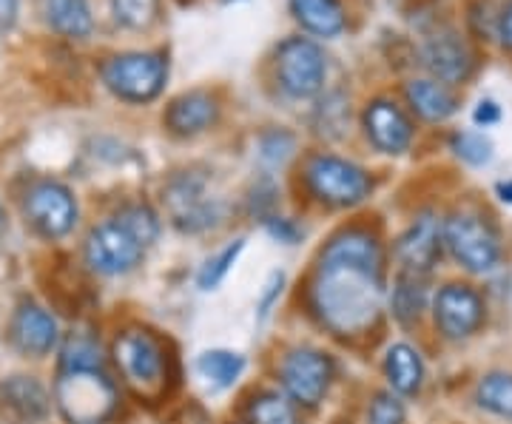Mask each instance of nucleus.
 I'll use <instances>...</instances> for the list:
<instances>
[{"label": "nucleus", "instance_id": "obj_1", "mask_svg": "<svg viewBox=\"0 0 512 424\" xmlns=\"http://www.w3.org/2000/svg\"><path fill=\"white\" fill-rule=\"evenodd\" d=\"M311 299L325 328L339 336L365 333L382 314V242L362 228L339 231L319 257Z\"/></svg>", "mask_w": 512, "mask_h": 424}, {"label": "nucleus", "instance_id": "obj_2", "mask_svg": "<svg viewBox=\"0 0 512 424\" xmlns=\"http://www.w3.org/2000/svg\"><path fill=\"white\" fill-rule=\"evenodd\" d=\"M55 399L69 424H106L117 410V388L103 368L60 370Z\"/></svg>", "mask_w": 512, "mask_h": 424}, {"label": "nucleus", "instance_id": "obj_3", "mask_svg": "<svg viewBox=\"0 0 512 424\" xmlns=\"http://www.w3.org/2000/svg\"><path fill=\"white\" fill-rule=\"evenodd\" d=\"M103 83L126 103L157 100L168 80V60L160 52H123L103 63Z\"/></svg>", "mask_w": 512, "mask_h": 424}, {"label": "nucleus", "instance_id": "obj_4", "mask_svg": "<svg viewBox=\"0 0 512 424\" xmlns=\"http://www.w3.org/2000/svg\"><path fill=\"white\" fill-rule=\"evenodd\" d=\"M305 183L319 203L333 208H353L365 203L373 191V180L365 168L333 154H316L308 160Z\"/></svg>", "mask_w": 512, "mask_h": 424}, {"label": "nucleus", "instance_id": "obj_5", "mask_svg": "<svg viewBox=\"0 0 512 424\" xmlns=\"http://www.w3.org/2000/svg\"><path fill=\"white\" fill-rule=\"evenodd\" d=\"M444 245L473 274H490L501 265V237L476 211H458L444 220Z\"/></svg>", "mask_w": 512, "mask_h": 424}, {"label": "nucleus", "instance_id": "obj_6", "mask_svg": "<svg viewBox=\"0 0 512 424\" xmlns=\"http://www.w3.org/2000/svg\"><path fill=\"white\" fill-rule=\"evenodd\" d=\"M325 77H328V60L311 37H288L276 49V80L282 92L293 100H308L322 92Z\"/></svg>", "mask_w": 512, "mask_h": 424}, {"label": "nucleus", "instance_id": "obj_7", "mask_svg": "<svg viewBox=\"0 0 512 424\" xmlns=\"http://www.w3.org/2000/svg\"><path fill=\"white\" fill-rule=\"evenodd\" d=\"M143 254H146V245L117 217L94 225L92 234L86 237V262L92 271L103 277H120V274L134 271Z\"/></svg>", "mask_w": 512, "mask_h": 424}, {"label": "nucleus", "instance_id": "obj_8", "mask_svg": "<svg viewBox=\"0 0 512 424\" xmlns=\"http://www.w3.org/2000/svg\"><path fill=\"white\" fill-rule=\"evenodd\" d=\"M117 368L126 382L140 393H154L163 388L165 351L148 331H123L114 342Z\"/></svg>", "mask_w": 512, "mask_h": 424}, {"label": "nucleus", "instance_id": "obj_9", "mask_svg": "<svg viewBox=\"0 0 512 424\" xmlns=\"http://www.w3.org/2000/svg\"><path fill=\"white\" fill-rule=\"evenodd\" d=\"M23 211H26V220L32 222V228L46 240H60L72 234L77 214H80L72 191L55 180H40L32 185L26 191Z\"/></svg>", "mask_w": 512, "mask_h": 424}, {"label": "nucleus", "instance_id": "obj_10", "mask_svg": "<svg viewBox=\"0 0 512 424\" xmlns=\"http://www.w3.org/2000/svg\"><path fill=\"white\" fill-rule=\"evenodd\" d=\"M282 385L293 402L313 407L319 405L333 382V362L328 353L316 348H296L282 359Z\"/></svg>", "mask_w": 512, "mask_h": 424}, {"label": "nucleus", "instance_id": "obj_11", "mask_svg": "<svg viewBox=\"0 0 512 424\" xmlns=\"http://www.w3.org/2000/svg\"><path fill=\"white\" fill-rule=\"evenodd\" d=\"M433 316H436V328L447 339L461 342L470 339L484 325V299L476 288L450 282L433 299Z\"/></svg>", "mask_w": 512, "mask_h": 424}, {"label": "nucleus", "instance_id": "obj_12", "mask_svg": "<svg viewBox=\"0 0 512 424\" xmlns=\"http://www.w3.org/2000/svg\"><path fill=\"white\" fill-rule=\"evenodd\" d=\"M171 220L180 231H205L220 222V203L205 197V183L194 174H183L165 191Z\"/></svg>", "mask_w": 512, "mask_h": 424}, {"label": "nucleus", "instance_id": "obj_13", "mask_svg": "<svg viewBox=\"0 0 512 424\" xmlns=\"http://www.w3.org/2000/svg\"><path fill=\"white\" fill-rule=\"evenodd\" d=\"M441 245H444V222L436 214H421L396 242V257L404 271L427 277L441 259Z\"/></svg>", "mask_w": 512, "mask_h": 424}, {"label": "nucleus", "instance_id": "obj_14", "mask_svg": "<svg viewBox=\"0 0 512 424\" xmlns=\"http://www.w3.org/2000/svg\"><path fill=\"white\" fill-rule=\"evenodd\" d=\"M421 63L433 74V80H439L444 86L464 83L476 66L470 46L456 32H439V35L427 37L421 46Z\"/></svg>", "mask_w": 512, "mask_h": 424}, {"label": "nucleus", "instance_id": "obj_15", "mask_svg": "<svg viewBox=\"0 0 512 424\" xmlns=\"http://www.w3.org/2000/svg\"><path fill=\"white\" fill-rule=\"evenodd\" d=\"M49 416V393L32 376L0 382V419L6 424H40Z\"/></svg>", "mask_w": 512, "mask_h": 424}, {"label": "nucleus", "instance_id": "obj_16", "mask_svg": "<svg viewBox=\"0 0 512 424\" xmlns=\"http://www.w3.org/2000/svg\"><path fill=\"white\" fill-rule=\"evenodd\" d=\"M365 131L370 143L384 154H402L413 143V126L393 100H373L365 109Z\"/></svg>", "mask_w": 512, "mask_h": 424}, {"label": "nucleus", "instance_id": "obj_17", "mask_svg": "<svg viewBox=\"0 0 512 424\" xmlns=\"http://www.w3.org/2000/svg\"><path fill=\"white\" fill-rule=\"evenodd\" d=\"M60 328L57 319L46 308H40L35 302H26L15 311L12 319V342L20 353L26 356H46L55 351Z\"/></svg>", "mask_w": 512, "mask_h": 424}, {"label": "nucleus", "instance_id": "obj_18", "mask_svg": "<svg viewBox=\"0 0 512 424\" xmlns=\"http://www.w3.org/2000/svg\"><path fill=\"white\" fill-rule=\"evenodd\" d=\"M220 120V103L208 92H185L165 109V126L180 137H194Z\"/></svg>", "mask_w": 512, "mask_h": 424}, {"label": "nucleus", "instance_id": "obj_19", "mask_svg": "<svg viewBox=\"0 0 512 424\" xmlns=\"http://www.w3.org/2000/svg\"><path fill=\"white\" fill-rule=\"evenodd\" d=\"M404 94H407L410 109L416 111L421 120H427V123H444L458 109V100L453 97V92L444 83L433 80V77L410 80Z\"/></svg>", "mask_w": 512, "mask_h": 424}, {"label": "nucleus", "instance_id": "obj_20", "mask_svg": "<svg viewBox=\"0 0 512 424\" xmlns=\"http://www.w3.org/2000/svg\"><path fill=\"white\" fill-rule=\"evenodd\" d=\"M43 12L57 35L83 40L92 35L94 18L89 0H43Z\"/></svg>", "mask_w": 512, "mask_h": 424}, {"label": "nucleus", "instance_id": "obj_21", "mask_svg": "<svg viewBox=\"0 0 512 424\" xmlns=\"http://www.w3.org/2000/svg\"><path fill=\"white\" fill-rule=\"evenodd\" d=\"M291 12L311 35L336 37L345 29V9L339 0H291Z\"/></svg>", "mask_w": 512, "mask_h": 424}, {"label": "nucleus", "instance_id": "obj_22", "mask_svg": "<svg viewBox=\"0 0 512 424\" xmlns=\"http://www.w3.org/2000/svg\"><path fill=\"white\" fill-rule=\"evenodd\" d=\"M384 370H387V379H390V388L402 396H413L419 393L421 382H424V362L416 348L410 345H393L387 356H384Z\"/></svg>", "mask_w": 512, "mask_h": 424}, {"label": "nucleus", "instance_id": "obj_23", "mask_svg": "<svg viewBox=\"0 0 512 424\" xmlns=\"http://www.w3.org/2000/svg\"><path fill=\"white\" fill-rule=\"evenodd\" d=\"M390 305H393V316L402 322V325H413L419 322L421 311L427 308V282L421 274H410L402 271L396 279V288L390 296Z\"/></svg>", "mask_w": 512, "mask_h": 424}, {"label": "nucleus", "instance_id": "obj_24", "mask_svg": "<svg viewBox=\"0 0 512 424\" xmlns=\"http://www.w3.org/2000/svg\"><path fill=\"white\" fill-rule=\"evenodd\" d=\"M245 370V359L234 351H205L197 359V373L214 390L231 388Z\"/></svg>", "mask_w": 512, "mask_h": 424}, {"label": "nucleus", "instance_id": "obj_25", "mask_svg": "<svg viewBox=\"0 0 512 424\" xmlns=\"http://www.w3.org/2000/svg\"><path fill=\"white\" fill-rule=\"evenodd\" d=\"M476 402L493 416L512 419V373H487L478 382Z\"/></svg>", "mask_w": 512, "mask_h": 424}, {"label": "nucleus", "instance_id": "obj_26", "mask_svg": "<svg viewBox=\"0 0 512 424\" xmlns=\"http://www.w3.org/2000/svg\"><path fill=\"white\" fill-rule=\"evenodd\" d=\"M66 368H103V351L92 333H72L63 345L60 370Z\"/></svg>", "mask_w": 512, "mask_h": 424}, {"label": "nucleus", "instance_id": "obj_27", "mask_svg": "<svg viewBox=\"0 0 512 424\" xmlns=\"http://www.w3.org/2000/svg\"><path fill=\"white\" fill-rule=\"evenodd\" d=\"M251 424H299V419L288 396L262 393L251 405Z\"/></svg>", "mask_w": 512, "mask_h": 424}, {"label": "nucleus", "instance_id": "obj_28", "mask_svg": "<svg viewBox=\"0 0 512 424\" xmlns=\"http://www.w3.org/2000/svg\"><path fill=\"white\" fill-rule=\"evenodd\" d=\"M242 248H245V240H234L231 245H225L217 257H211L205 265H202L200 274H197V285H200V291H214L222 279L231 274V268L237 265Z\"/></svg>", "mask_w": 512, "mask_h": 424}, {"label": "nucleus", "instance_id": "obj_29", "mask_svg": "<svg viewBox=\"0 0 512 424\" xmlns=\"http://www.w3.org/2000/svg\"><path fill=\"white\" fill-rule=\"evenodd\" d=\"M114 18L128 29H148L157 12H160V0H111Z\"/></svg>", "mask_w": 512, "mask_h": 424}, {"label": "nucleus", "instance_id": "obj_30", "mask_svg": "<svg viewBox=\"0 0 512 424\" xmlns=\"http://www.w3.org/2000/svg\"><path fill=\"white\" fill-rule=\"evenodd\" d=\"M117 220L123 222L128 231L143 242L146 248L160 237V220H157V214L148 205H128V208H123L117 214Z\"/></svg>", "mask_w": 512, "mask_h": 424}, {"label": "nucleus", "instance_id": "obj_31", "mask_svg": "<svg viewBox=\"0 0 512 424\" xmlns=\"http://www.w3.org/2000/svg\"><path fill=\"white\" fill-rule=\"evenodd\" d=\"M453 151L467 166H487L493 160V143L481 131H458L453 137Z\"/></svg>", "mask_w": 512, "mask_h": 424}, {"label": "nucleus", "instance_id": "obj_32", "mask_svg": "<svg viewBox=\"0 0 512 424\" xmlns=\"http://www.w3.org/2000/svg\"><path fill=\"white\" fill-rule=\"evenodd\" d=\"M367 424H404V405L396 393H379L370 410H367Z\"/></svg>", "mask_w": 512, "mask_h": 424}, {"label": "nucleus", "instance_id": "obj_33", "mask_svg": "<svg viewBox=\"0 0 512 424\" xmlns=\"http://www.w3.org/2000/svg\"><path fill=\"white\" fill-rule=\"evenodd\" d=\"M259 148H262L259 154H262L265 163L279 166V163L288 160V154L293 151V137L291 134H285V131H271V134H265V137L259 140Z\"/></svg>", "mask_w": 512, "mask_h": 424}, {"label": "nucleus", "instance_id": "obj_34", "mask_svg": "<svg viewBox=\"0 0 512 424\" xmlns=\"http://www.w3.org/2000/svg\"><path fill=\"white\" fill-rule=\"evenodd\" d=\"M265 228L274 240L285 242V245H293V242L302 237V228L293 220H285V217H268L265 220Z\"/></svg>", "mask_w": 512, "mask_h": 424}, {"label": "nucleus", "instance_id": "obj_35", "mask_svg": "<svg viewBox=\"0 0 512 424\" xmlns=\"http://www.w3.org/2000/svg\"><path fill=\"white\" fill-rule=\"evenodd\" d=\"M282 285H285V274L282 271H274L271 277H268V282H265V291H262V299H259V319H265L268 316V311H271V305H274L276 299H279V294H282Z\"/></svg>", "mask_w": 512, "mask_h": 424}, {"label": "nucleus", "instance_id": "obj_36", "mask_svg": "<svg viewBox=\"0 0 512 424\" xmlns=\"http://www.w3.org/2000/svg\"><path fill=\"white\" fill-rule=\"evenodd\" d=\"M473 120H476L478 126H495L498 120H501V109H498V103L495 100H481L476 106V114H473Z\"/></svg>", "mask_w": 512, "mask_h": 424}, {"label": "nucleus", "instance_id": "obj_37", "mask_svg": "<svg viewBox=\"0 0 512 424\" xmlns=\"http://www.w3.org/2000/svg\"><path fill=\"white\" fill-rule=\"evenodd\" d=\"M20 12V0H0V32H9L15 26Z\"/></svg>", "mask_w": 512, "mask_h": 424}, {"label": "nucleus", "instance_id": "obj_38", "mask_svg": "<svg viewBox=\"0 0 512 424\" xmlns=\"http://www.w3.org/2000/svg\"><path fill=\"white\" fill-rule=\"evenodd\" d=\"M498 40L512 49V0L504 6V12H501V18H498Z\"/></svg>", "mask_w": 512, "mask_h": 424}, {"label": "nucleus", "instance_id": "obj_39", "mask_svg": "<svg viewBox=\"0 0 512 424\" xmlns=\"http://www.w3.org/2000/svg\"><path fill=\"white\" fill-rule=\"evenodd\" d=\"M498 194H501L504 203H512V180L510 183H498Z\"/></svg>", "mask_w": 512, "mask_h": 424}]
</instances>
